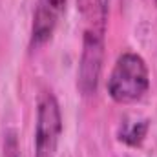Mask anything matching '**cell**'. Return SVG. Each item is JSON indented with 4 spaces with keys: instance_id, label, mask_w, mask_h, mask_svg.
Returning a JSON list of instances; mask_svg holds the SVG:
<instances>
[{
    "instance_id": "6da1fadb",
    "label": "cell",
    "mask_w": 157,
    "mask_h": 157,
    "mask_svg": "<svg viewBox=\"0 0 157 157\" xmlns=\"http://www.w3.org/2000/svg\"><path fill=\"white\" fill-rule=\"evenodd\" d=\"M108 95L117 104H133L150 90V73L146 60L135 51L121 53L106 82Z\"/></svg>"
},
{
    "instance_id": "5b68a950",
    "label": "cell",
    "mask_w": 157,
    "mask_h": 157,
    "mask_svg": "<svg viewBox=\"0 0 157 157\" xmlns=\"http://www.w3.org/2000/svg\"><path fill=\"white\" fill-rule=\"evenodd\" d=\"M150 130V121L148 119H137V121H126L121 124L117 132V137L121 143H124L126 146L137 148L144 143L146 135Z\"/></svg>"
},
{
    "instance_id": "7a4b0ae2",
    "label": "cell",
    "mask_w": 157,
    "mask_h": 157,
    "mask_svg": "<svg viewBox=\"0 0 157 157\" xmlns=\"http://www.w3.org/2000/svg\"><path fill=\"white\" fill-rule=\"evenodd\" d=\"M104 33H106V20L102 18L88 20L82 37V49L77 70V90L84 97L95 95L99 88L104 62Z\"/></svg>"
},
{
    "instance_id": "8992f818",
    "label": "cell",
    "mask_w": 157,
    "mask_h": 157,
    "mask_svg": "<svg viewBox=\"0 0 157 157\" xmlns=\"http://www.w3.org/2000/svg\"><path fill=\"white\" fill-rule=\"evenodd\" d=\"M4 155L6 157H18V141L15 132H7L4 139Z\"/></svg>"
},
{
    "instance_id": "3957f363",
    "label": "cell",
    "mask_w": 157,
    "mask_h": 157,
    "mask_svg": "<svg viewBox=\"0 0 157 157\" xmlns=\"http://www.w3.org/2000/svg\"><path fill=\"white\" fill-rule=\"evenodd\" d=\"M62 110L53 91H42L37 102L35 157H55L62 135Z\"/></svg>"
},
{
    "instance_id": "277c9868",
    "label": "cell",
    "mask_w": 157,
    "mask_h": 157,
    "mask_svg": "<svg viewBox=\"0 0 157 157\" xmlns=\"http://www.w3.org/2000/svg\"><path fill=\"white\" fill-rule=\"evenodd\" d=\"M66 0H37L31 31H29V48L39 49L46 42H49L64 13Z\"/></svg>"
}]
</instances>
